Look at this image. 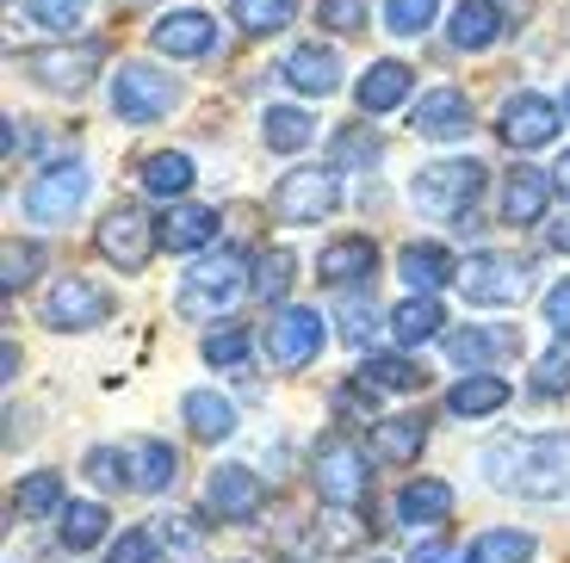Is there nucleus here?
I'll return each mask as SVG.
<instances>
[{
    "label": "nucleus",
    "instance_id": "72a5a7b5",
    "mask_svg": "<svg viewBox=\"0 0 570 563\" xmlns=\"http://www.w3.org/2000/svg\"><path fill=\"white\" fill-rule=\"evenodd\" d=\"M360 384H372V391H422L428 372L415 366V359H397V353H366Z\"/></svg>",
    "mask_w": 570,
    "mask_h": 563
},
{
    "label": "nucleus",
    "instance_id": "3c124183",
    "mask_svg": "<svg viewBox=\"0 0 570 563\" xmlns=\"http://www.w3.org/2000/svg\"><path fill=\"white\" fill-rule=\"evenodd\" d=\"M546 323H552L558 340H570V279H558L552 292H546Z\"/></svg>",
    "mask_w": 570,
    "mask_h": 563
},
{
    "label": "nucleus",
    "instance_id": "bb28decb",
    "mask_svg": "<svg viewBox=\"0 0 570 563\" xmlns=\"http://www.w3.org/2000/svg\"><path fill=\"white\" fill-rule=\"evenodd\" d=\"M446 38H453L459 50H490V43L502 38V7L497 0H459Z\"/></svg>",
    "mask_w": 570,
    "mask_h": 563
},
{
    "label": "nucleus",
    "instance_id": "a19ab883",
    "mask_svg": "<svg viewBox=\"0 0 570 563\" xmlns=\"http://www.w3.org/2000/svg\"><path fill=\"white\" fill-rule=\"evenodd\" d=\"M379 323H391V316L372 310V297H366V304H360V297H347V304H342V340H347V347H366V340L379 335Z\"/></svg>",
    "mask_w": 570,
    "mask_h": 563
},
{
    "label": "nucleus",
    "instance_id": "a878e982",
    "mask_svg": "<svg viewBox=\"0 0 570 563\" xmlns=\"http://www.w3.org/2000/svg\"><path fill=\"white\" fill-rule=\"evenodd\" d=\"M410 87H415V69H403V62H372L366 75H360V87H354V106L360 112H391V106H403L410 99Z\"/></svg>",
    "mask_w": 570,
    "mask_h": 563
},
{
    "label": "nucleus",
    "instance_id": "6e6552de",
    "mask_svg": "<svg viewBox=\"0 0 570 563\" xmlns=\"http://www.w3.org/2000/svg\"><path fill=\"white\" fill-rule=\"evenodd\" d=\"M43 323L50 328H100V323H112V292L81 279V273H62L43 292Z\"/></svg>",
    "mask_w": 570,
    "mask_h": 563
},
{
    "label": "nucleus",
    "instance_id": "4be33fe9",
    "mask_svg": "<svg viewBox=\"0 0 570 563\" xmlns=\"http://www.w3.org/2000/svg\"><path fill=\"white\" fill-rule=\"evenodd\" d=\"M552 205V174L546 168H514L502 180V224H540Z\"/></svg>",
    "mask_w": 570,
    "mask_h": 563
},
{
    "label": "nucleus",
    "instance_id": "7c9ffc66",
    "mask_svg": "<svg viewBox=\"0 0 570 563\" xmlns=\"http://www.w3.org/2000/svg\"><path fill=\"white\" fill-rule=\"evenodd\" d=\"M180 415H186V427H193L199 439H229L236 434V408H229L217 391H186Z\"/></svg>",
    "mask_w": 570,
    "mask_h": 563
},
{
    "label": "nucleus",
    "instance_id": "9b49d317",
    "mask_svg": "<svg viewBox=\"0 0 570 563\" xmlns=\"http://www.w3.org/2000/svg\"><path fill=\"white\" fill-rule=\"evenodd\" d=\"M26 75H38L43 87H57V93H81L94 81V69L106 62V43H57V50H26Z\"/></svg>",
    "mask_w": 570,
    "mask_h": 563
},
{
    "label": "nucleus",
    "instance_id": "1a4fd4ad",
    "mask_svg": "<svg viewBox=\"0 0 570 563\" xmlns=\"http://www.w3.org/2000/svg\"><path fill=\"white\" fill-rule=\"evenodd\" d=\"M161 248V229L137 211V205H112L100 224V254L112 260L118 273H142L149 267V254Z\"/></svg>",
    "mask_w": 570,
    "mask_h": 563
},
{
    "label": "nucleus",
    "instance_id": "a18cd8bd",
    "mask_svg": "<svg viewBox=\"0 0 570 563\" xmlns=\"http://www.w3.org/2000/svg\"><path fill=\"white\" fill-rule=\"evenodd\" d=\"M533 391H540V396H558V391H570V347L546 353V359H540V372H533Z\"/></svg>",
    "mask_w": 570,
    "mask_h": 563
},
{
    "label": "nucleus",
    "instance_id": "8fccbe9b",
    "mask_svg": "<svg viewBox=\"0 0 570 563\" xmlns=\"http://www.w3.org/2000/svg\"><path fill=\"white\" fill-rule=\"evenodd\" d=\"M323 521H328V539H323L328 551H347V545H354L360 533H366V521H354L347 507H335V514H323Z\"/></svg>",
    "mask_w": 570,
    "mask_h": 563
},
{
    "label": "nucleus",
    "instance_id": "4d7b16f0",
    "mask_svg": "<svg viewBox=\"0 0 570 563\" xmlns=\"http://www.w3.org/2000/svg\"><path fill=\"white\" fill-rule=\"evenodd\" d=\"M564 118H570V87H564Z\"/></svg>",
    "mask_w": 570,
    "mask_h": 563
},
{
    "label": "nucleus",
    "instance_id": "c756f323",
    "mask_svg": "<svg viewBox=\"0 0 570 563\" xmlns=\"http://www.w3.org/2000/svg\"><path fill=\"white\" fill-rule=\"evenodd\" d=\"M57 539H62V551H69V557H81V551H94L106 539V521H112V514H106L100 502H69L57 514Z\"/></svg>",
    "mask_w": 570,
    "mask_h": 563
},
{
    "label": "nucleus",
    "instance_id": "2f4dec72",
    "mask_svg": "<svg viewBox=\"0 0 570 563\" xmlns=\"http://www.w3.org/2000/svg\"><path fill=\"white\" fill-rule=\"evenodd\" d=\"M311 137H316V125H311V112H298V106H267V118H261V142L279 149V156H298Z\"/></svg>",
    "mask_w": 570,
    "mask_h": 563
},
{
    "label": "nucleus",
    "instance_id": "20e7f679",
    "mask_svg": "<svg viewBox=\"0 0 570 563\" xmlns=\"http://www.w3.org/2000/svg\"><path fill=\"white\" fill-rule=\"evenodd\" d=\"M311 483H316V495H323L328 507H360V502H366V490H372L366 452H360L347 434L316 439V452H311Z\"/></svg>",
    "mask_w": 570,
    "mask_h": 563
},
{
    "label": "nucleus",
    "instance_id": "f3484780",
    "mask_svg": "<svg viewBox=\"0 0 570 563\" xmlns=\"http://www.w3.org/2000/svg\"><path fill=\"white\" fill-rule=\"evenodd\" d=\"M149 43H156L161 57H212L217 19H212V13H193V7H180V13H161L156 26H149Z\"/></svg>",
    "mask_w": 570,
    "mask_h": 563
},
{
    "label": "nucleus",
    "instance_id": "423d86ee",
    "mask_svg": "<svg viewBox=\"0 0 570 563\" xmlns=\"http://www.w3.org/2000/svg\"><path fill=\"white\" fill-rule=\"evenodd\" d=\"M174 99H180V87H174L161 69H149V62H125V69L112 75L118 125H156V118H168Z\"/></svg>",
    "mask_w": 570,
    "mask_h": 563
},
{
    "label": "nucleus",
    "instance_id": "37998d69",
    "mask_svg": "<svg viewBox=\"0 0 570 563\" xmlns=\"http://www.w3.org/2000/svg\"><path fill=\"white\" fill-rule=\"evenodd\" d=\"M156 551H161V539L149 533V526H130V533H118V545L106 563H156Z\"/></svg>",
    "mask_w": 570,
    "mask_h": 563
},
{
    "label": "nucleus",
    "instance_id": "c9c22d12",
    "mask_svg": "<svg viewBox=\"0 0 570 563\" xmlns=\"http://www.w3.org/2000/svg\"><path fill=\"white\" fill-rule=\"evenodd\" d=\"M229 13H236V26H243L248 38H273V31H285V26H292V13H298V0H236Z\"/></svg>",
    "mask_w": 570,
    "mask_h": 563
},
{
    "label": "nucleus",
    "instance_id": "c85d7f7f",
    "mask_svg": "<svg viewBox=\"0 0 570 563\" xmlns=\"http://www.w3.org/2000/svg\"><path fill=\"white\" fill-rule=\"evenodd\" d=\"M161 248L168 254H193V248H205V241L217 236V211H199V205H174L168 217H161Z\"/></svg>",
    "mask_w": 570,
    "mask_h": 563
},
{
    "label": "nucleus",
    "instance_id": "e433bc0d",
    "mask_svg": "<svg viewBox=\"0 0 570 563\" xmlns=\"http://www.w3.org/2000/svg\"><path fill=\"white\" fill-rule=\"evenodd\" d=\"M528 557H533V533H514V526L471 539V563H528Z\"/></svg>",
    "mask_w": 570,
    "mask_h": 563
},
{
    "label": "nucleus",
    "instance_id": "ddd939ff",
    "mask_svg": "<svg viewBox=\"0 0 570 563\" xmlns=\"http://www.w3.org/2000/svg\"><path fill=\"white\" fill-rule=\"evenodd\" d=\"M205 502H212L217 521H255L261 502H267V483L248 465H217L212 483H205Z\"/></svg>",
    "mask_w": 570,
    "mask_h": 563
},
{
    "label": "nucleus",
    "instance_id": "f03ea898",
    "mask_svg": "<svg viewBox=\"0 0 570 563\" xmlns=\"http://www.w3.org/2000/svg\"><path fill=\"white\" fill-rule=\"evenodd\" d=\"M484 161H434L410 180V198L422 217H441V224H459L471 211V198L484 192Z\"/></svg>",
    "mask_w": 570,
    "mask_h": 563
},
{
    "label": "nucleus",
    "instance_id": "de8ad7c7",
    "mask_svg": "<svg viewBox=\"0 0 570 563\" xmlns=\"http://www.w3.org/2000/svg\"><path fill=\"white\" fill-rule=\"evenodd\" d=\"M0 285H7V292H19V285L31 279V267H38V248H19V241H7V254H0Z\"/></svg>",
    "mask_w": 570,
    "mask_h": 563
},
{
    "label": "nucleus",
    "instance_id": "2eb2a0df",
    "mask_svg": "<svg viewBox=\"0 0 570 563\" xmlns=\"http://www.w3.org/2000/svg\"><path fill=\"white\" fill-rule=\"evenodd\" d=\"M410 130L428 142H453L471 130V99L459 93V87H434V93L415 99V112H410Z\"/></svg>",
    "mask_w": 570,
    "mask_h": 563
},
{
    "label": "nucleus",
    "instance_id": "7ed1b4c3",
    "mask_svg": "<svg viewBox=\"0 0 570 563\" xmlns=\"http://www.w3.org/2000/svg\"><path fill=\"white\" fill-rule=\"evenodd\" d=\"M243 292H248L243 254H217V260H199V267L180 279V292H174V310H180L186 323H212V316L229 310Z\"/></svg>",
    "mask_w": 570,
    "mask_h": 563
},
{
    "label": "nucleus",
    "instance_id": "6ab92c4d",
    "mask_svg": "<svg viewBox=\"0 0 570 563\" xmlns=\"http://www.w3.org/2000/svg\"><path fill=\"white\" fill-rule=\"evenodd\" d=\"M372 267H379V241H372V236H342V241H328V248L316 254V279H323V285L372 279Z\"/></svg>",
    "mask_w": 570,
    "mask_h": 563
},
{
    "label": "nucleus",
    "instance_id": "f257e3e1",
    "mask_svg": "<svg viewBox=\"0 0 570 563\" xmlns=\"http://www.w3.org/2000/svg\"><path fill=\"white\" fill-rule=\"evenodd\" d=\"M490 490L521 502H558L570 495V434H502L478 452Z\"/></svg>",
    "mask_w": 570,
    "mask_h": 563
},
{
    "label": "nucleus",
    "instance_id": "473e14b6",
    "mask_svg": "<svg viewBox=\"0 0 570 563\" xmlns=\"http://www.w3.org/2000/svg\"><path fill=\"white\" fill-rule=\"evenodd\" d=\"M142 192L149 198H186L193 192V161L180 149H161V156L142 161Z\"/></svg>",
    "mask_w": 570,
    "mask_h": 563
},
{
    "label": "nucleus",
    "instance_id": "b1692460",
    "mask_svg": "<svg viewBox=\"0 0 570 563\" xmlns=\"http://www.w3.org/2000/svg\"><path fill=\"white\" fill-rule=\"evenodd\" d=\"M509 378L502 372H465V378L446 391V415H459V422H478V415H497L502 403H509Z\"/></svg>",
    "mask_w": 570,
    "mask_h": 563
},
{
    "label": "nucleus",
    "instance_id": "603ef678",
    "mask_svg": "<svg viewBox=\"0 0 570 563\" xmlns=\"http://www.w3.org/2000/svg\"><path fill=\"white\" fill-rule=\"evenodd\" d=\"M156 539H161V545H180V551H193V545H199V526H186V514H168V521L156 526Z\"/></svg>",
    "mask_w": 570,
    "mask_h": 563
},
{
    "label": "nucleus",
    "instance_id": "c03bdc74",
    "mask_svg": "<svg viewBox=\"0 0 570 563\" xmlns=\"http://www.w3.org/2000/svg\"><path fill=\"white\" fill-rule=\"evenodd\" d=\"M26 13L38 19V26L62 31V26H75V19L87 13V0H26Z\"/></svg>",
    "mask_w": 570,
    "mask_h": 563
},
{
    "label": "nucleus",
    "instance_id": "aec40b11",
    "mask_svg": "<svg viewBox=\"0 0 570 563\" xmlns=\"http://www.w3.org/2000/svg\"><path fill=\"white\" fill-rule=\"evenodd\" d=\"M397 521L410 526H446L453 521V483H441V477H415V483H403L397 490Z\"/></svg>",
    "mask_w": 570,
    "mask_h": 563
},
{
    "label": "nucleus",
    "instance_id": "4c0bfd02",
    "mask_svg": "<svg viewBox=\"0 0 570 563\" xmlns=\"http://www.w3.org/2000/svg\"><path fill=\"white\" fill-rule=\"evenodd\" d=\"M434 13H441V0H385V31L422 38V31L434 26Z\"/></svg>",
    "mask_w": 570,
    "mask_h": 563
},
{
    "label": "nucleus",
    "instance_id": "cd10ccee",
    "mask_svg": "<svg viewBox=\"0 0 570 563\" xmlns=\"http://www.w3.org/2000/svg\"><path fill=\"white\" fill-rule=\"evenodd\" d=\"M422 446H428V427L415 415H385L372 427V458H385V465H415Z\"/></svg>",
    "mask_w": 570,
    "mask_h": 563
},
{
    "label": "nucleus",
    "instance_id": "a211bd4d",
    "mask_svg": "<svg viewBox=\"0 0 570 563\" xmlns=\"http://www.w3.org/2000/svg\"><path fill=\"white\" fill-rule=\"evenodd\" d=\"M279 81L304 99H323V93L342 87V57H335V50H316V43H298V50L279 62Z\"/></svg>",
    "mask_w": 570,
    "mask_h": 563
},
{
    "label": "nucleus",
    "instance_id": "49530a36",
    "mask_svg": "<svg viewBox=\"0 0 570 563\" xmlns=\"http://www.w3.org/2000/svg\"><path fill=\"white\" fill-rule=\"evenodd\" d=\"M316 26H328V31H360V26H366V0H323Z\"/></svg>",
    "mask_w": 570,
    "mask_h": 563
},
{
    "label": "nucleus",
    "instance_id": "4468645a",
    "mask_svg": "<svg viewBox=\"0 0 570 563\" xmlns=\"http://www.w3.org/2000/svg\"><path fill=\"white\" fill-rule=\"evenodd\" d=\"M558 106L546 93H514L509 106H502V142L509 149H540V142H552L558 137Z\"/></svg>",
    "mask_w": 570,
    "mask_h": 563
},
{
    "label": "nucleus",
    "instance_id": "5fc2aeb1",
    "mask_svg": "<svg viewBox=\"0 0 570 563\" xmlns=\"http://www.w3.org/2000/svg\"><path fill=\"white\" fill-rule=\"evenodd\" d=\"M546 248L570 254V217H564V224H552V229H546Z\"/></svg>",
    "mask_w": 570,
    "mask_h": 563
},
{
    "label": "nucleus",
    "instance_id": "412c9836",
    "mask_svg": "<svg viewBox=\"0 0 570 563\" xmlns=\"http://www.w3.org/2000/svg\"><path fill=\"white\" fill-rule=\"evenodd\" d=\"M446 353H453V366L465 372H490V359H502V353H521V335L514 328H453V335H441Z\"/></svg>",
    "mask_w": 570,
    "mask_h": 563
},
{
    "label": "nucleus",
    "instance_id": "0eeeda50",
    "mask_svg": "<svg viewBox=\"0 0 570 563\" xmlns=\"http://www.w3.org/2000/svg\"><path fill=\"white\" fill-rule=\"evenodd\" d=\"M335 198H342L335 168H292L279 186H273V217H279V224H292V229L323 224V217L335 211Z\"/></svg>",
    "mask_w": 570,
    "mask_h": 563
},
{
    "label": "nucleus",
    "instance_id": "5701e85b",
    "mask_svg": "<svg viewBox=\"0 0 570 563\" xmlns=\"http://www.w3.org/2000/svg\"><path fill=\"white\" fill-rule=\"evenodd\" d=\"M397 273L410 292H441V285H459V260L441 248V241H410L397 254Z\"/></svg>",
    "mask_w": 570,
    "mask_h": 563
},
{
    "label": "nucleus",
    "instance_id": "dca6fc26",
    "mask_svg": "<svg viewBox=\"0 0 570 563\" xmlns=\"http://www.w3.org/2000/svg\"><path fill=\"white\" fill-rule=\"evenodd\" d=\"M174 477H180V452L168 439H130L125 446V490L161 495V490H174Z\"/></svg>",
    "mask_w": 570,
    "mask_h": 563
},
{
    "label": "nucleus",
    "instance_id": "79ce46f5",
    "mask_svg": "<svg viewBox=\"0 0 570 563\" xmlns=\"http://www.w3.org/2000/svg\"><path fill=\"white\" fill-rule=\"evenodd\" d=\"M205 359H212L217 372H243L248 366V335L243 328H224V335L205 340Z\"/></svg>",
    "mask_w": 570,
    "mask_h": 563
},
{
    "label": "nucleus",
    "instance_id": "09e8293b",
    "mask_svg": "<svg viewBox=\"0 0 570 563\" xmlns=\"http://www.w3.org/2000/svg\"><path fill=\"white\" fill-rule=\"evenodd\" d=\"M87 477L94 483H125V452H112V446H100V452H87Z\"/></svg>",
    "mask_w": 570,
    "mask_h": 563
},
{
    "label": "nucleus",
    "instance_id": "f704fd0d",
    "mask_svg": "<svg viewBox=\"0 0 570 563\" xmlns=\"http://www.w3.org/2000/svg\"><path fill=\"white\" fill-rule=\"evenodd\" d=\"M13 507L26 514V521H50V514H62V471H31V477L13 490Z\"/></svg>",
    "mask_w": 570,
    "mask_h": 563
},
{
    "label": "nucleus",
    "instance_id": "9d476101",
    "mask_svg": "<svg viewBox=\"0 0 570 563\" xmlns=\"http://www.w3.org/2000/svg\"><path fill=\"white\" fill-rule=\"evenodd\" d=\"M316 353H323V316L304 310V304H285L267 323V366L298 372V366H311Z\"/></svg>",
    "mask_w": 570,
    "mask_h": 563
},
{
    "label": "nucleus",
    "instance_id": "393cba45",
    "mask_svg": "<svg viewBox=\"0 0 570 563\" xmlns=\"http://www.w3.org/2000/svg\"><path fill=\"white\" fill-rule=\"evenodd\" d=\"M391 335H397V347H428V340L446 335V310L434 304V292H410L391 310Z\"/></svg>",
    "mask_w": 570,
    "mask_h": 563
},
{
    "label": "nucleus",
    "instance_id": "58836bf2",
    "mask_svg": "<svg viewBox=\"0 0 570 563\" xmlns=\"http://www.w3.org/2000/svg\"><path fill=\"white\" fill-rule=\"evenodd\" d=\"M385 156V142L372 137V130H342V137H335V161H328V168L342 174V168H372V161Z\"/></svg>",
    "mask_w": 570,
    "mask_h": 563
},
{
    "label": "nucleus",
    "instance_id": "ea45409f",
    "mask_svg": "<svg viewBox=\"0 0 570 563\" xmlns=\"http://www.w3.org/2000/svg\"><path fill=\"white\" fill-rule=\"evenodd\" d=\"M292 267H298V260H292L285 248H267L255 260V292L261 297H285V292H292Z\"/></svg>",
    "mask_w": 570,
    "mask_h": 563
},
{
    "label": "nucleus",
    "instance_id": "f8f14e48",
    "mask_svg": "<svg viewBox=\"0 0 570 563\" xmlns=\"http://www.w3.org/2000/svg\"><path fill=\"white\" fill-rule=\"evenodd\" d=\"M81 198H87V168L81 161H57L26 186V217L31 224H62L69 211H81Z\"/></svg>",
    "mask_w": 570,
    "mask_h": 563
},
{
    "label": "nucleus",
    "instance_id": "864d4df0",
    "mask_svg": "<svg viewBox=\"0 0 570 563\" xmlns=\"http://www.w3.org/2000/svg\"><path fill=\"white\" fill-rule=\"evenodd\" d=\"M415 563H471V557H459L453 545H434V539H428V545H415Z\"/></svg>",
    "mask_w": 570,
    "mask_h": 563
},
{
    "label": "nucleus",
    "instance_id": "6e6d98bb",
    "mask_svg": "<svg viewBox=\"0 0 570 563\" xmlns=\"http://www.w3.org/2000/svg\"><path fill=\"white\" fill-rule=\"evenodd\" d=\"M552 180L564 186V198H570V149H564V161H558V168H552Z\"/></svg>",
    "mask_w": 570,
    "mask_h": 563
},
{
    "label": "nucleus",
    "instance_id": "39448f33",
    "mask_svg": "<svg viewBox=\"0 0 570 563\" xmlns=\"http://www.w3.org/2000/svg\"><path fill=\"white\" fill-rule=\"evenodd\" d=\"M459 292H465V304L502 310V304H521L533 292V273H528V260L484 248V254H471V260H459Z\"/></svg>",
    "mask_w": 570,
    "mask_h": 563
}]
</instances>
